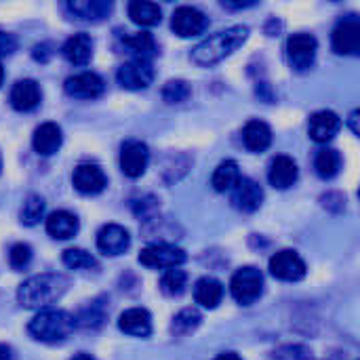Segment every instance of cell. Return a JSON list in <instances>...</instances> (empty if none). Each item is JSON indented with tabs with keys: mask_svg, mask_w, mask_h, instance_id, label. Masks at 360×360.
Segmentation results:
<instances>
[{
	"mask_svg": "<svg viewBox=\"0 0 360 360\" xmlns=\"http://www.w3.org/2000/svg\"><path fill=\"white\" fill-rule=\"evenodd\" d=\"M68 291V278L57 272H44L30 276L17 289V302L27 310H44L63 297Z\"/></svg>",
	"mask_w": 360,
	"mask_h": 360,
	"instance_id": "6da1fadb",
	"label": "cell"
},
{
	"mask_svg": "<svg viewBox=\"0 0 360 360\" xmlns=\"http://www.w3.org/2000/svg\"><path fill=\"white\" fill-rule=\"evenodd\" d=\"M249 38V27L247 25H232L228 30H221L202 42H198L192 49V61L200 68H211L232 55L236 49H240Z\"/></svg>",
	"mask_w": 360,
	"mask_h": 360,
	"instance_id": "7a4b0ae2",
	"label": "cell"
},
{
	"mask_svg": "<svg viewBox=\"0 0 360 360\" xmlns=\"http://www.w3.org/2000/svg\"><path fill=\"white\" fill-rule=\"evenodd\" d=\"M76 329V321L70 312L57 308L40 310L27 325V333L42 344H57L63 342Z\"/></svg>",
	"mask_w": 360,
	"mask_h": 360,
	"instance_id": "3957f363",
	"label": "cell"
},
{
	"mask_svg": "<svg viewBox=\"0 0 360 360\" xmlns=\"http://www.w3.org/2000/svg\"><path fill=\"white\" fill-rule=\"evenodd\" d=\"M230 293L238 304L251 306L264 293V274L253 266H245L236 270L230 281Z\"/></svg>",
	"mask_w": 360,
	"mask_h": 360,
	"instance_id": "277c9868",
	"label": "cell"
},
{
	"mask_svg": "<svg viewBox=\"0 0 360 360\" xmlns=\"http://www.w3.org/2000/svg\"><path fill=\"white\" fill-rule=\"evenodd\" d=\"M184 262H186V251L175 245H167V243L148 245L139 253V264L146 268H154V270L179 268Z\"/></svg>",
	"mask_w": 360,
	"mask_h": 360,
	"instance_id": "5b68a950",
	"label": "cell"
},
{
	"mask_svg": "<svg viewBox=\"0 0 360 360\" xmlns=\"http://www.w3.org/2000/svg\"><path fill=\"white\" fill-rule=\"evenodd\" d=\"M331 46L338 55H359L360 19L356 15H346L335 23L331 34Z\"/></svg>",
	"mask_w": 360,
	"mask_h": 360,
	"instance_id": "8992f818",
	"label": "cell"
},
{
	"mask_svg": "<svg viewBox=\"0 0 360 360\" xmlns=\"http://www.w3.org/2000/svg\"><path fill=\"white\" fill-rule=\"evenodd\" d=\"M316 49L319 42L312 34L306 32H297L293 36H289L287 40V59L291 63V68L304 72L308 68H312L314 59H316Z\"/></svg>",
	"mask_w": 360,
	"mask_h": 360,
	"instance_id": "52a82bcc",
	"label": "cell"
},
{
	"mask_svg": "<svg viewBox=\"0 0 360 360\" xmlns=\"http://www.w3.org/2000/svg\"><path fill=\"white\" fill-rule=\"evenodd\" d=\"M270 274L285 283H297L306 276V262L291 249H283L270 257Z\"/></svg>",
	"mask_w": 360,
	"mask_h": 360,
	"instance_id": "ba28073f",
	"label": "cell"
},
{
	"mask_svg": "<svg viewBox=\"0 0 360 360\" xmlns=\"http://www.w3.org/2000/svg\"><path fill=\"white\" fill-rule=\"evenodd\" d=\"M209 27V17L194 6H177L171 17V30L179 38H192Z\"/></svg>",
	"mask_w": 360,
	"mask_h": 360,
	"instance_id": "9c48e42d",
	"label": "cell"
},
{
	"mask_svg": "<svg viewBox=\"0 0 360 360\" xmlns=\"http://www.w3.org/2000/svg\"><path fill=\"white\" fill-rule=\"evenodd\" d=\"M116 80L122 89L127 91H141L148 89L154 80V68L150 61H127L118 68Z\"/></svg>",
	"mask_w": 360,
	"mask_h": 360,
	"instance_id": "30bf717a",
	"label": "cell"
},
{
	"mask_svg": "<svg viewBox=\"0 0 360 360\" xmlns=\"http://www.w3.org/2000/svg\"><path fill=\"white\" fill-rule=\"evenodd\" d=\"M150 162V150L143 141L129 139L120 148V169L127 177L137 179L146 173Z\"/></svg>",
	"mask_w": 360,
	"mask_h": 360,
	"instance_id": "8fae6325",
	"label": "cell"
},
{
	"mask_svg": "<svg viewBox=\"0 0 360 360\" xmlns=\"http://www.w3.org/2000/svg\"><path fill=\"white\" fill-rule=\"evenodd\" d=\"M63 89L70 97H76V99H97L103 95L105 82L95 72H80V74L65 78Z\"/></svg>",
	"mask_w": 360,
	"mask_h": 360,
	"instance_id": "7c38bea8",
	"label": "cell"
},
{
	"mask_svg": "<svg viewBox=\"0 0 360 360\" xmlns=\"http://www.w3.org/2000/svg\"><path fill=\"white\" fill-rule=\"evenodd\" d=\"M230 200L234 209L243 213H255L264 202V190L259 188L257 181L249 177H240L238 184L230 190Z\"/></svg>",
	"mask_w": 360,
	"mask_h": 360,
	"instance_id": "4fadbf2b",
	"label": "cell"
},
{
	"mask_svg": "<svg viewBox=\"0 0 360 360\" xmlns=\"http://www.w3.org/2000/svg\"><path fill=\"white\" fill-rule=\"evenodd\" d=\"M72 184L80 194H99L108 186L103 169L95 162H80L72 173Z\"/></svg>",
	"mask_w": 360,
	"mask_h": 360,
	"instance_id": "5bb4252c",
	"label": "cell"
},
{
	"mask_svg": "<svg viewBox=\"0 0 360 360\" xmlns=\"http://www.w3.org/2000/svg\"><path fill=\"white\" fill-rule=\"evenodd\" d=\"M129 247H131V236L118 224H108L97 232V249L103 255L116 257V255H122Z\"/></svg>",
	"mask_w": 360,
	"mask_h": 360,
	"instance_id": "9a60e30c",
	"label": "cell"
},
{
	"mask_svg": "<svg viewBox=\"0 0 360 360\" xmlns=\"http://www.w3.org/2000/svg\"><path fill=\"white\" fill-rule=\"evenodd\" d=\"M340 129H342V118L331 110L314 112L308 120V133L316 143L331 141L340 133Z\"/></svg>",
	"mask_w": 360,
	"mask_h": 360,
	"instance_id": "2e32d148",
	"label": "cell"
},
{
	"mask_svg": "<svg viewBox=\"0 0 360 360\" xmlns=\"http://www.w3.org/2000/svg\"><path fill=\"white\" fill-rule=\"evenodd\" d=\"M40 99H42L40 86L32 78L17 80L13 84V89H11V105L17 112H32V110H36L40 105Z\"/></svg>",
	"mask_w": 360,
	"mask_h": 360,
	"instance_id": "e0dca14e",
	"label": "cell"
},
{
	"mask_svg": "<svg viewBox=\"0 0 360 360\" xmlns=\"http://www.w3.org/2000/svg\"><path fill=\"white\" fill-rule=\"evenodd\" d=\"M61 143H63V133L61 127L55 122H42L40 127H36L32 135V146L40 156H53L61 148Z\"/></svg>",
	"mask_w": 360,
	"mask_h": 360,
	"instance_id": "ac0fdd59",
	"label": "cell"
},
{
	"mask_svg": "<svg viewBox=\"0 0 360 360\" xmlns=\"http://www.w3.org/2000/svg\"><path fill=\"white\" fill-rule=\"evenodd\" d=\"M300 177V169L297 162L291 156H276L270 162L268 169V181L276 188V190H289Z\"/></svg>",
	"mask_w": 360,
	"mask_h": 360,
	"instance_id": "d6986e66",
	"label": "cell"
},
{
	"mask_svg": "<svg viewBox=\"0 0 360 360\" xmlns=\"http://www.w3.org/2000/svg\"><path fill=\"white\" fill-rule=\"evenodd\" d=\"M118 329L131 338H148L152 333V316L146 308H129L120 314Z\"/></svg>",
	"mask_w": 360,
	"mask_h": 360,
	"instance_id": "ffe728a7",
	"label": "cell"
},
{
	"mask_svg": "<svg viewBox=\"0 0 360 360\" xmlns=\"http://www.w3.org/2000/svg\"><path fill=\"white\" fill-rule=\"evenodd\" d=\"M68 13L80 21H101L110 15L112 2L108 0H72L65 4Z\"/></svg>",
	"mask_w": 360,
	"mask_h": 360,
	"instance_id": "44dd1931",
	"label": "cell"
},
{
	"mask_svg": "<svg viewBox=\"0 0 360 360\" xmlns=\"http://www.w3.org/2000/svg\"><path fill=\"white\" fill-rule=\"evenodd\" d=\"M80 224L78 217L70 211H53L46 217V234L55 240H70L76 236Z\"/></svg>",
	"mask_w": 360,
	"mask_h": 360,
	"instance_id": "7402d4cb",
	"label": "cell"
},
{
	"mask_svg": "<svg viewBox=\"0 0 360 360\" xmlns=\"http://www.w3.org/2000/svg\"><path fill=\"white\" fill-rule=\"evenodd\" d=\"M61 53L72 65H84L93 57V40L89 34H74L65 40Z\"/></svg>",
	"mask_w": 360,
	"mask_h": 360,
	"instance_id": "603a6c76",
	"label": "cell"
},
{
	"mask_svg": "<svg viewBox=\"0 0 360 360\" xmlns=\"http://www.w3.org/2000/svg\"><path fill=\"white\" fill-rule=\"evenodd\" d=\"M243 141L255 154L266 152L272 143V129L264 120H249L243 129Z\"/></svg>",
	"mask_w": 360,
	"mask_h": 360,
	"instance_id": "cb8c5ba5",
	"label": "cell"
},
{
	"mask_svg": "<svg viewBox=\"0 0 360 360\" xmlns=\"http://www.w3.org/2000/svg\"><path fill=\"white\" fill-rule=\"evenodd\" d=\"M194 300L196 304H200L207 310H213L221 304L224 300V285L213 278V276H205L194 285Z\"/></svg>",
	"mask_w": 360,
	"mask_h": 360,
	"instance_id": "d4e9b609",
	"label": "cell"
},
{
	"mask_svg": "<svg viewBox=\"0 0 360 360\" xmlns=\"http://www.w3.org/2000/svg\"><path fill=\"white\" fill-rule=\"evenodd\" d=\"M122 44L129 49V53L137 59V61H150L156 53V40L150 32H135L122 38Z\"/></svg>",
	"mask_w": 360,
	"mask_h": 360,
	"instance_id": "484cf974",
	"label": "cell"
},
{
	"mask_svg": "<svg viewBox=\"0 0 360 360\" xmlns=\"http://www.w3.org/2000/svg\"><path fill=\"white\" fill-rule=\"evenodd\" d=\"M129 17L133 23L141 25V27H154L160 23L162 19V11L158 4L154 2H146V0H133L129 4Z\"/></svg>",
	"mask_w": 360,
	"mask_h": 360,
	"instance_id": "4316f807",
	"label": "cell"
},
{
	"mask_svg": "<svg viewBox=\"0 0 360 360\" xmlns=\"http://www.w3.org/2000/svg\"><path fill=\"white\" fill-rule=\"evenodd\" d=\"M240 169H238V162L236 160H224L217 165L213 177H211V186L215 188V192H230L238 179H240Z\"/></svg>",
	"mask_w": 360,
	"mask_h": 360,
	"instance_id": "83f0119b",
	"label": "cell"
},
{
	"mask_svg": "<svg viewBox=\"0 0 360 360\" xmlns=\"http://www.w3.org/2000/svg\"><path fill=\"white\" fill-rule=\"evenodd\" d=\"M314 169H316V173L323 179H333L340 173V169H342V156H340V152L333 150V148H323L316 154Z\"/></svg>",
	"mask_w": 360,
	"mask_h": 360,
	"instance_id": "f1b7e54d",
	"label": "cell"
},
{
	"mask_svg": "<svg viewBox=\"0 0 360 360\" xmlns=\"http://www.w3.org/2000/svg\"><path fill=\"white\" fill-rule=\"evenodd\" d=\"M202 323V316L196 308H186L179 314H175L173 323H171V333L181 338V335H190L194 333Z\"/></svg>",
	"mask_w": 360,
	"mask_h": 360,
	"instance_id": "f546056e",
	"label": "cell"
},
{
	"mask_svg": "<svg viewBox=\"0 0 360 360\" xmlns=\"http://www.w3.org/2000/svg\"><path fill=\"white\" fill-rule=\"evenodd\" d=\"M188 287V274L179 268H171L162 274L160 278V291L169 297H177L186 291Z\"/></svg>",
	"mask_w": 360,
	"mask_h": 360,
	"instance_id": "4dcf8cb0",
	"label": "cell"
},
{
	"mask_svg": "<svg viewBox=\"0 0 360 360\" xmlns=\"http://www.w3.org/2000/svg\"><path fill=\"white\" fill-rule=\"evenodd\" d=\"M103 319H105V310H103V304L101 302H93L89 306H84L78 316H74L76 325L84 327V329H97L103 325Z\"/></svg>",
	"mask_w": 360,
	"mask_h": 360,
	"instance_id": "1f68e13d",
	"label": "cell"
},
{
	"mask_svg": "<svg viewBox=\"0 0 360 360\" xmlns=\"http://www.w3.org/2000/svg\"><path fill=\"white\" fill-rule=\"evenodd\" d=\"M63 264L70 270H91V268H97V259L89 251L76 249V247L63 251Z\"/></svg>",
	"mask_w": 360,
	"mask_h": 360,
	"instance_id": "d6a6232c",
	"label": "cell"
},
{
	"mask_svg": "<svg viewBox=\"0 0 360 360\" xmlns=\"http://www.w3.org/2000/svg\"><path fill=\"white\" fill-rule=\"evenodd\" d=\"M44 215V200L38 194H30L21 207V224L36 226Z\"/></svg>",
	"mask_w": 360,
	"mask_h": 360,
	"instance_id": "836d02e7",
	"label": "cell"
},
{
	"mask_svg": "<svg viewBox=\"0 0 360 360\" xmlns=\"http://www.w3.org/2000/svg\"><path fill=\"white\" fill-rule=\"evenodd\" d=\"M192 95V86L186 80H169L162 86V99L167 103H184Z\"/></svg>",
	"mask_w": 360,
	"mask_h": 360,
	"instance_id": "e575fe53",
	"label": "cell"
},
{
	"mask_svg": "<svg viewBox=\"0 0 360 360\" xmlns=\"http://www.w3.org/2000/svg\"><path fill=\"white\" fill-rule=\"evenodd\" d=\"M274 360H312V352L306 346L300 344H287L274 350L272 354Z\"/></svg>",
	"mask_w": 360,
	"mask_h": 360,
	"instance_id": "d590c367",
	"label": "cell"
},
{
	"mask_svg": "<svg viewBox=\"0 0 360 360\" xmlns=\"http://www.w3.org/2000/svg\"><path fill=\"white\" fill-rule=\"evenodd\" d=\"M30 262H32V247L30 245L17 243V245L11 247V251H8V264L15 270H23Z\"/></svg>",
	"mask_w": 360,
	"mask_h": 360,
	"instance_id": "8d00e7d4",
	"label": "cell"
},
{
	"mask_svg": "<svg viewBox=\"0 0 360 360\" xmlns=\"http://www.w3.org/2000/svg\"><path fill=\"white\" fill-rule=\"evenodd\" d=\"M15 51H17V38L8 32L0 30V57L13 55Z\"/></svg>",
	"mask_w": 360,
	"mask_h": 360,
	"instance_id": "74e56055",
	"label": "cell"
},
{
	"mask_svg": "<svg viewBox=\"0 0 360 360\" xmlns=\"http://www.w3.org/2000/svg\"><path fill=\"white\" fill-rule=\"evenodd\" d=\"M49 57H51L49 44H36V46H34V59H36V61H46Z\"/></svg>",
	"mask_w": 360,
	"mask_h": 360,
	"instance_id": "f35d334b",
	"label": "cell"
},
{
	"mask_svg": "<svg viewBox=\"0 0 360 360\" xmlns=\"http://www.w3.org/2000/svg\"><path fill=\"white\" fill-rule=\"evenodd\" d=\"M0 360H15V352H13L11 346L0 344Z\"/></svg>",
	"mask_w": 360,
	"mask_h": 360,
	"instance_id": "ab89813d",
	"label": "cell"
},
{
	"mask_svg": "<svg viewBox=\"0 0 360 360\" xmlns=\"http://www.w3.org/2000/svg\"><path fill=\"white\" fill-rule=\"evenodd\" d=\"M226 8H247V6H253L255 2H236V4H230V2H221Z\"/></svg>",
	"mask_w": 360,
	"mask_h": 360,
	"instance_id": "60d3db41",
	"label": "cell"
},
{
	"mask_svg": "<svg viewBox=\"0 0 360 360\" xmlns=\"http://www.w3.org/2000/svg\"><path fill=\"white\" fill-rule=\"evenodd\" d=\"M215 360H243L238 354H234V352H224V354H219Z\"/></svg>",
	"mask_w": 360,
	"mask_h": 360,
	"instance_id": "b9f144b4",
	"label": "cell"
},
{
	"mask_svg": "<svg viewBox=\"0 0 360 360\" xmlns=\"http://www.w3.org/2000/svg\"><path fill=\"white\" fill-rule=\"evenodd\" d=\"M356 120H359V112H352L350 114V127H352V131L359 135V127H356Z\"/></svg>",
	"mask_w": 360,
	"mask_h": 360,
	"instance_id": "7bdbcfd3",
	"label": "cell"
},
{
	"mask_svg": "<svg viewBox=\"0 0 360 360\" xmlns=\"http://www.w3.org/2000/svg\"><path fill=\"white\" fill-rule=\"evenodd\" d=\"M70 360H95L91 354H84V352H80V354H76L74 359H70Z\"/></svg>",
	"mask_w": 360,
	"mask_h": 360,
	"instance_id": "ee69618b",
	"label": "cell"
},
{
	"mask_svg": "<svg viewBox=\"0 0 360 360\" xmlns=\"http://www.w3.org/2000/svg\"><path fill=\"white\" fill-rule=\"evenodd\" d=\"M2 80H4V68L0 65V84H2Z\"/></svg>",
	"mask_w": 360,
	"mask_h": 360,
	"instance_id": "f6af8a7d",
	"label": "cell"
},
{
	"mask_svg": "<svg viewBox=\"0 0 360 360\" xmlns=\"http://www.w3.org/2000/svg\"><path fill=\"white\" fill-rule=\"evenodd\" d=\"M0 171H2V158H0Z\"/></svg>",
	"mask_w": 360,
	"mask_h": 360,
	"instance_id": "bcb514c9",
	"label": "cell"
},
{
	"mask_svg": "<svg viewBox=\"0 0 360 360\" xmlns=\"http://www.w3.org/2000/svg\"><path fill=\"white\" fill-rule=\"evenodd\" d=\"M327 360H335V359H327Z\"/></svg>",
	"mask_w": 360,
	"mask_h": 360,
	"instance_id": "7dc6e473",
	"label": "cell"
}]
</instances>
